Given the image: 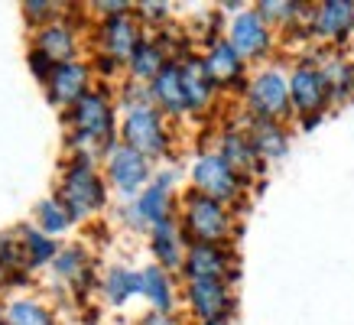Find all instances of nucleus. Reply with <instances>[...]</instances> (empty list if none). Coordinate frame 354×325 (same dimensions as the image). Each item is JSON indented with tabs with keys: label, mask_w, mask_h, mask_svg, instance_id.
Masks as SVG:
<instances>
[{
	"label": "nucleus",
	"mask_w": 354,
	"mask_h": 325,
	"mask_svg": "<svg viewBox=\"0 0 354 325\" xmlns=\"http://www.w3.org/2000/svg\"><path fill=\"white\" fill-rule=\"evenodd\" d=\"M36 49H39L43 55H49L55 65L72 62V53H75V36H72V30L62 26V23H49V26H43V32L36 36Z\"/></svg>",
	"instance_id": "24"
},
{
	"label": "nucleus",
	"mask_w": 354,
	"mask_h": 325,
	"mask_svg": "<svg viewBox=\"0 0 354 325\" xmlns=\"http://www.w3.org/2000/svg\"><path fill=\"white\" fill-rule=\"evenodd\" d=\"M192 185L195 192L215 198L221 205L234 202L241 195V176L231 169V162L221 156V153H202L192 166Z\"/></svg>",
	"instance_id": "5"
},
{
	"label": "nucleus",
	"mask_w": 354,
	"mask_h": 325,
	"mask_svg": "<svg viewBox=\"0 0 354 325\" xmlns=\"http://www.w3.org/2000/svg\"><path fill=\"white\" fill-rule=\"evenodd\" d=\"M108 176H111V183L118 185L124 195L140 192V189H143V183L150 179L147 156H140L137 150H130L127 143L111 147V153H108Z\"/></svg>",
	"instance_id": "11"
},
{
	"label": "nucleus",
	"mask_w": 354,
	"mask_h": 325,
	"mask_svg": "<svg viewBox=\"0 0 354 325\" xmlns=\"http://www.w3.org/2000/svg\"><path fill=\"white\" fill-rule=\"evenodd\" d=\"M36 215H39L43 231H49V234H59V231H65V228L72 225V212L65 208L62 198H46L43 205L36 208Z\"/></svg>",
	"instance_id": "27"
},
{
	"label": "nucleus",
	"mask_w": 354,
	"mask_h": 325,
	"mask_svg": "<svg viewBox=\"0 0 354 325\" xmlns=\"http://www.w3.org/2000/svg\"><path fill=\"white\" fill-rule=\"evenodd\" d=\"M183 228L195 244H225L231 234L227 208L202 192H189L183 202Z\"/></svg>",
	"instance_id": "1"
},
{
	"label": "nucleus",
	"mask_w": 354,
	"mask_h": 325,
	"mask_svg": "<svg viewBox=\"0 0 354 325\" xmlns=\"http://www.w3.org/2000/svg\"><path fill=\"white\" fill-rule=\"evenodd\" d=\"M169 176H162V179H156L153 185H147L143 192L137 195V202H133V208H130V215H133V221L137 225H160V221H166V218H172V192H169Z\"/></svg>",
	"instance_id": "14"
},
{
	"label": "nucleus",
	"mask_w": 354,
	"mask_h": 325,
	"mask_svg": "<svg viewBox=\"0 0 354 325\" xmlns=\"http://www.w3.org/2000/svg\"><path fill=\"white\" fill-rule=\"evenodd\" d=\"M124 143L130 150H137L140 156H162L169 150V133L162 127V114L153 104L140 101L130 104L127 118H124Z\"/></svg>",
	"instance_id": "3"
},
{
	"label": "nucleus",
	"mask_w": 354,
	"mask_h": 325,
	"mask_svg": "<svg viewBox=\"0 0 354 325\" xmlns=\"http://www.w3.org/2000/svg\"><path fill=\"white\" fill-rule=\"evenodd\" d=\"M247 137H250V143H254V150H257L260 160H279L283 153L290 150V133L283 130L279 120H257L254 118Z\"/></svg>",
	"instance_id": "21"
},
{
	"label": "nucleus",
	"mask_w": 354,
	"mask_h": 325,
	"mask_svg": "<svg viewBox=\"0 0 354 325\" xmlns=\"http://www.w3.org/2000/svg\"><path fill=\"white\" fill-rule=\"evenodd\" d=\"M306 10L302 3H279V0H267V3H257V13L263 20H292V17H299Z\"/></svg>",
	"instance_id": "30"
},
{
	"label": "nucleus",
	"mask_w": 354,
	"mask_h": 325,
	"mask_svg": "<svg viewBox=\"0 0 354 325\" xmlns=\"http://www.w3.org/2000/svg\"><path fill=\"white\" fill-rule=\"evenodd\" d=\"M218 153L231 162V169H234L241 179L260 173V156H257V150H254V143H250V137H247L244 130H227L225 137H221V150Z\"/></svg>",
	"instance_id": "20"
},
{
	"label": "nucleus",
	"mask_w": 354,
	"mask_h": 325,
	"mask_svg": "<svg viewBox=\"0 0 354 325\" xmlns=\"http://www.w3.org/2000/svg\"><path fill=\"white\" fill-rule=\"evenodd\" d=\"M3 273H7V267H3V260H0V280H3Z\"/></svg>",
	"instance_id": "35"
},
{
	"label": "nucleus",
	"mask_w": 354,
	"mask_h": 325,
	"mask_svg": "<svg viewBox=\"0 0 354 325\" xmlns=\"http://www.w3.org/2000/svg\"><path fill=\"white\" fill-rule=\"evenodd\" d=\"M20 238H23V260L30 267H39V263H46V260H53L59 254L53 241L46 234H39V231H32V228H23Z\"/></svg>",
	"instance_id": "26"
},
{
	"label": "nucleus",
	"mask_w": 354,
	"mask_h": 325,
	"mask_svg": "<svg viewBox=\"0 0 354 325\" xmlns=\"http://www.w3.org/2000/svg\"><path fill=\"white\" fill-rule=\"evenodd\" d=\"M202 65L215 85H234L244 75V59L234 53V46L227 43V39H218V43L208 46Z\"/></svg>",
	"instance_id": "18"
},
{
	"label": "nucleus",
	"mask_w": 354,
	"mask_h": 325,
	"mask_svg": "<svg viewBox=\"0 0 354 325\" xmlns=\"http://www.w3.org/2000/svg\"><path fill=\"white\" fill-rule=\"evenodd\" d=\"M7 325H53V315L46 313L39 303L20 299L7 309Z\"/></svg>",
	"instance_id": "28"
},
{
	"label": "nucleus",
	"mask_w": 354,
	"mask_h": 325,
	"mask_svg": "<svg viewBox=\"0 0 354 325\" xmlns=\"http://www.w3.org/2000/svg\"><path fill=\"white\" fill-rule=\"evenodd\" d=\"M179 72H183V91H185V108L189 111H205L208 108V101L215 98V82L208 78L205 72L202 59H195V55H185L183 62H179Z\"/></svg>",
	"instance_id": "17"
},
{
	"label": "nucleus",
	"mask_w": 354,
	"mask_h": 325,
	"mask_svg": "<svg viewBox=\"0 0 354 325\" xmlns=\"http://www.w3.org/2000/svg\"><path fill=\"white\" fill-rule=\"evenodd\" d=\"M247 104L254 111L257 120H283L290 118V82L279 72H260L250 85H247Z\"/></svg>",
	"instance_id": "6"
},
{
	"label": "nucleus",
	"mask_w": 354,
	"mask_h": 325,
	"mask_svg": "<svg viewBox=\"0 0 354 325\" xmlns=\"http://www.w3.org/2000/svg\"><path fill=\"white\" fill-rule=\"evenodd\" d=\"M332 98V85L319 65H299L290 75V101L299 114H315L325 108V101Z\"/></svg>",
	"instance_id": "7"
},
{
	"label": "nucleus",
	"mask_w": 354,
	"mask_h": 325,
	"mask_svg": "<svg viewBox=\"0 0 354 325\" xmlns=\"http://www.w3.org/2000/svg\"><path fill=\"white\" fill-rule=\"evenodd\" d=\"M202 325H231V322H202Z\"/></svg>",
	"instance_id": "36"
},
{
	"label": "nucleus",
	"mask_w": 354,
	"mask_h": 325,
	"mask_svg": "<svg viewBox=\"0 0 354 325\" xmlns=\"http://www.w3.org/2000/svg\"><path fill=\"white\" fill-rule=\"evenodd\" d=\"M169 7L166 3H140L137 7V17L140 20H166Z\"/></svg>",
	"instance_id": "32"
},
{
	"label": "nucleus",
	"mask_w": 354,
	"mask_h": 325,
	"mask_svg": "<svg viewBox=\"0 0 354 325\" xmlns=\"http://www.w3.org/2000/svg\"><path fill=\"white\" fill-rule=\"evenodd\" d=\"M59 198H62L65 208L72 212V218H85L104 205V183L97 179V173L91 169V162L78 160L68 166Z\"/></svg>",
	"instance_id": "4"
},
{
	"label": "nucleus",
	"mask_w": 354,
	"mask_h": 325,
	"mask_svg": "<svg viewBox=\"0 0 354 325\" xmlns=\"http://www.w3.org/2000/svg\"><path fill=\"white\" fill-rule=\"evenodd\" d=\"M0 325H3V322H0Z\"/></svg>",
	"instance_id": "37"
},
{
	"label": "nucleus",
	"mask_w": 354,
	"mask_h": 325,
	"mask_svg": "<svg viewBox=\"0 0 354 325\" xmlns=\"http://www.w3.org/2000/svg\"><path fill=\"white\" fill-rule=\"evenodd\" d=\"M185 296L202 322H227V315L234 309V299H231L225 280H189Z\"/></svg>",
	"instance_id": "9"
},
{
	"label": "nucleus",
	"mask_w": 354,
	"mask_h": 325,
	"mask_svg": "<svg viewBox=\"0 0 354 325\" xmlns=\"http://www.w3.org/2000/svg\"><path fill=\"white\" fill-rule=\"evenodd\" d=\"M30 65H32V72H36L39 78H46V82H49V75L55 72V62L49 59V55L39 53V49H32L30 53Z\"/></svg>",
	"instance_id": "31"
},
{
	"label": "nucleus",
	"mask_w": 354,
	"mask_h": 325,
	"mask_svg": "<svg viewBox=\"0 0 354 325\" xmlns=\"http://www.w3.org/2000/svg\"><path fill=\"white\" fill-rule=\"evenodd\" d=\"M72 124H75V143L78 147H104L108 150L111 133H114V111H111L108 95L88 91L82 101L72 104Z\"/></svg>",
	"instance_id": "2"
},
{
	"label": "nucleus",
	"mask_w": 354,
	"mask_h": 325,
	"mask_svg": "<svg viewBox=\"0 0 354 325\" xmlns=\"http://www.w3.org/2000/svg\"><path fill=\"white\" fill-rule=\"evenodd\" d=\"M97 36H101V49H104V55H108V59H114V62H127L130 55H133V49L143 43L140 26H137V20H133L130 13L108 17Z\"/></svg>",
	"instance_id": "12"
},
{
	"label": "nucleus",
	"mask_w": 354,
	"mask_h": 325,
	"mask_svg": "<svg viewBox=\"0 0 354 325\" xmlns=\"http://www.w3.org/2000/svg\"><path fill=\"white\" fill-rule=\"evenodd\" d=\"M185 244H183V228L176 225L172 218L153 225V254L160 260L162 270H176L185 263Z\"/></svg>",
	"instance_id": "19"
},
{
	"label": "nucleus",
	"mask_w": 354,
	"mask_h": 325,
	"mask_svg": "<svg viewBox=\"0 0 354 325\" xmlns=\"http://www.w3.org/2000/svg\"><path fill=\"white\" fill-rule=\"evenodd\" d=\"M227 43L234 46V53L241 55V59H257V55H263L270 49L273 32H270V23L263 20L257 10H244L231 20Z\"/></svg>",
	"instance_id": "10"
},
{
	"label": "nucleus",
	"mask_w": 354,
	"mask_h": 325,
	"mask_svg": "<svg viewBox=\"0 0 354 325\" xmlns=\"http://www.w3.org/2000/svg\"><path fill=\"white\" fill-rule=\"evenodd\" d=\"M309 20L315 36L342 43V39H348V32L354 30V3H348V0H325V3H319L309 13Z\"/></svg>",
	"instance_id": "13"
},
{
	"label": "nucleus",
	"mask_w": 354,
	"mask_h": 325,
	"mask_svg": "<svg viewBox=\"0 0 354 325\" xmlns=\"http://www.w3.org/2000/svg\"><path fill=\"white\" fill-rule=\"evenodd\" d=\"M55 3H26V13H30L32 20H43V17H53Z\"/></svg>",
	"instance_id": "33"
},
{
	"label": "nucleus",
	"mask_w": 354,
	"mask_h": 325,
	"mask_svg": "<svg viewBox=\"0 0 354 325\" xmlns=\"http://www.w3.org/2000/svg\"><path fill=\"white\" fill-rule=\"evenodd\" d=\"M140 325H179V322H176L169 313H156V309H153V313L147 315V319H143Z\"/></svg>",
	"instance_id": "34"
},
{
	"label": "nucleus",
	"mask_w": 354,
	"mask_h": 325,
	"mask_svg": "<svg viewBox=\"0 0 354 325\" xmlns=\"http://www.w3.org/2000/svg\"><path fill=\"white\" fill-rule=\"evenodd\" d=\"M55 273H59V277H78V280H82V273H85V254L78 248L59 250V254H55Z\"/></svg>",
	"instance_id": "29"
},
{
	"label": "nucleus",
	"mask_w": 354,
	"mask_h": 325,
	"mask_svg": "<svg viewBox=\"0 0 354 325\" xmlns=\"http://www.w3.org/2000/svg\"><path fill=\"white\" fill-rule=\"evenodd\" d=\"M169 62L172 59L166 55V46H162L160 39H143V43L133 49V55L127 59L133 78H143V82H153Z\"/></svg>",
	"instance_id": "22"
},
{
	"label": "nucleus",
	"mask_w": 354,
	"mask_h": 325,
	"mask_svg": "<svg viewBox=\"0 0 354 325\" xmlns=\"http://www.w3.org/2000/svg\"><path fill=\"white\" fill-rule=\"evenodd\" d=\"M49 95L59 104H75L88 95V65L85 62H62L49 75Z\"/></svg>",
	"instance_id": "16"
},
{
	"label": "nucleus",
	"mask_w": 354,
	"mask_h": 325,
	"mask_svg": "<svg viewBox=\"0 0 354 325\" xmlns=\"http://www.w3.org/2000/svg\"><path fill=\"white\" fill-rule=\"evenodd\" d=\"M104 290H108V299H111L114 306L127 303L133 292H140V273L127 270V267H114V270H108Z\"/></svg>",
	"instance_id": "25"
},
{
	"label": "nucleus",
	"mask_w": 354,
	"mask_h": 325,
	"mask_svg": "<svg viewBox=\"0 0 354 325\" xmlns=\"http://www.w3.org/2000/svg\"><path fill=\"white\" fill-rule=\"evenodd\" d=\"M140 292L153 303L156 313H169L176 303V290H172V277L162 267H147L140 270Z\"/></svg>",
	"instance_id": "23"
},
{
	"label": "nucleus",
	"mask_w": 354,
	"mask_h": 325,
	"mask_svg": "<svg viewBox=\"0 0 354 325\" xmlns=\"http://www.w3.org/2000/svg\"><path fill=\"white\" fill-rule=\"evenodd\" d=\"M183 273L189 280H231L234 260L225 244H189Z\"/></svg>",
	"instance_id": "8"
},
{
	"label": "nucleus",
	"mask_w": 354,
	"mask_h": 325,
	"mask_svg": "<svg viewBox=\"0 0 354 325\" xmlns=\"http://www.w3.org/2000/svg\"><path fill=\"white\" fill-rule=\"evenodd\" d=\"M150 101L153 108L162 111V114H172L179 118L185 114V91H183V72H179V62H169L160 75L150 82Z\"/></svg>",
	"instance_id": "15"
}]
</instances>
